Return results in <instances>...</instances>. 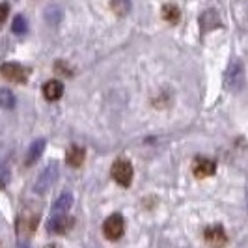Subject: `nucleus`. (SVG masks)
Here are the masks:
<instances>
[{
    "label": "nucleus",
    "mask_w": 248,
    "mask_h": 248,
    "mask_svg": "<svg viewBox=\"0 0 248 248\" xmlns=\"http://www.w3.org/2000/svg\"><path fill=\"white\" fill-rule=\"evenodd\" d=\"M224 86L228 92H239L245 86V65L241 60H233L224 73Z\"/></svg>",
    "instance_id": "1"
},
{
    "label": "nucleus",
    "mask_w": 248,
    "mask_h": 248,
    "mask_svg": "<svg viewBox=\"0 0 248 248\" xmlns=\"http://www.w3.org/2000/svg\"><path fill=\"white\" fill-rule=\"evenodd\" d=\"M58 179V162L52 161L47 164V168L41 172V175L37 177L36 185H34V190L37 194H43L45 190H49L50 186L54 185V181Z\"/></svg>",
    "instance_id": "2"
},
{
    "label": "nucleus",
    "mask_w": 248,
    "mask_h": 248,
    "mask_svg": "<svg viewBox=\"0 0 248 248\" xmlns=\"http://www.w3.org/2000/svg\"><path fill=\"white\" fill-rule=\"evenodd\" d=\"M112 177L122 186H129L133 181V166L127 159H118L112 164Z\"/></svg>",
    "instance_id": "3"
},
{
    "label": "nucleus",
    "mask_w": 248,
    "mask_h": 248,
    "mask_svg": "<svg viewBox=\"0 0 248 248\" xmlns=\"http://www.w3.org/2000/svg\"><path fill=\"white\" fill-rule=\"evenodd\" d=\"M103 232H105V237L110 239V241H118L120 237L124 235L125 232V222L120 215H112L105 220V226H103Z\"/></svg>",
    "instance_id": "4"
},
{
    "label": "nucleus",
    "mask_w": 248,
    "mask_h": 248,
    "mask_svg": "<svg viewBox=\"0 0 248 248\" xmlns=\"http://www.w3.org/2000/svg\"><path fill=\"white\" fill-rule=\"evenodd\" d=\"M0 73H2L4 78L12 80V82H26L28 80V71H26L21 63H15V62L4 63L2 69H0Z\"/></svg>",
    "instance_id": "5"
},
{
    "label": "nucleus",
    "mask_w": 248,
    "mask_h": 248,
    "mask_svg": "<svg viewBox=\"0 0 248 248\" xmlns=\"http://www.w3.org/2000/svg\"><path fill=\"white\" fill-rule=\"evenodd\" d=\"M73 228V218L65 213V215H56V217H52L47 224V230H49L50 233H56V235H63V233H67L69 230Z\"/></svg>",
    "instance_id": "6"
},
{
    "label": "nucleus",
    "mask_w": 248,
    "mask_h": 248,
    "mask_svg": "<svg viewBox=\"0 0 248 248\" xmlns=\"http://www.w3.org/2000/svg\"><path fill=\"white\" fill-rule=\"evenodd\" d=\"M192 170H194L196 177H209V175L215 174L217 164H215V161L207 159V157H196V161L192 164Z\"/></svg>",
    "instance_id": "7"
},
{
    "label": "nucleus",
    "mask_w": 248,
    "mask_h": 248,
    "mask_svg": "<svg viewBox=\"0 0 248 248\" xmlns=\"http://www.w3.org/2000/svg\"><path fill=\"white\" fill-rule=\"evenodd\" d=\"M205 241L211 245L213 248H220L226 245V233H224V228L222 226H211L205 230Z\"/></svg>",
    "instance_id": "8"
},
{
    "label": "nucleus",
    "mask_w": 248,
    "mask_h": 248,
    "mask_svg": "<svg viewBox=\"0 0 248 248\" xmlns=\"http://www.w3.org/2000/svg\"><path fill=\"white\" fill-rule=\"evenodd\" d=\"M200 25H202L203 32H209L213 28H218L220 26V17H218V13L215 12V10H207L205 13H202Z\"/></svg>",
    "instance_id": "9"
},
{
    "label": "nucleus",
    "mask_w": 248,
    "mask_h": 248,
    "mask_svg": "<svg viewBox=\"0 0 248 248\" xmlns=\"http://www.w3.org/2000/svg\"><path fill=\"white\" fill-rule=\"evenodd\" d=\"M43 93L49 101H58L63 93V84L60 80H49L43 88Z\"/></svg>",
    "instance_id": "10"
},
{
    "label": "nucleus",
    "mask_w": 248,
    "mask_h": 248,
    "mask_svg": "<svg viewBox=\"0 0 248 248\" xmlns=\"http://www.w3.org/2000/svg\"><path fill=\"white\" fill-rule=\"evenodd\" d=\"M71 203H73V196H71L69 192H63L62 196L54 202V205H52V217H56V215H65V213L69 211Z\"/></svg>",
    "instance_id": "11"
},
{
    "label": "nucleus",
    "mask_w": 248,
    "mask_h": 248,
    "mask_svg": "<svg viewBox=\"0 0 248 248\" xmlns=\"http://www.w3.org/2000/svg\"><path fill=\"white\" fill-rule=\"evenodd\" d=\"M37 226V215H23L21 218H19V222H17V230H19V233H23V235H30L34 230H36Z\"/></svg>",
    "instance_id": "12"
},
{
    "label": "nucleus",
    "mask_w": 248,
    "mask_h": 248,
    "mask_svg": "<svg viewBox=\"0 0 248 248\" xmlns=\"http://www.w3.org/2000/svg\"><path fill=\"white\" fill-rule=\"evenodd\" d=\"M84 157H86V153H84V148H80V146H73V148L67 149V164L69 166H80L82 162H84Z\"/></svg>",
    "instance_id": "13"
},
{
    "label": "nucleus",
    "mask_w": 248,
    "mask_h": 248,
    "mask_svg": "<svg viewBox=\"0 0 248 248\" xmlns=\"http://www.w3.org/2000/svg\"><path fill=\"white\" fill-rule=\"evenodd\" d=\"M43 149H45V140H36L30 144L28 153H26V164H34V162L43 155Z\"/></svg>",
    "instance_id": "14"
},
{
    "label": "nucleus",
    "mask_w": 248,
    "mask_h": 248,
    "mask_svg": "<svg viewBox=\"0 0 248 248\" xmlns=\"http://www.w3.org/2000/svg\"><path fill=\"white\" fill-rule=\"evenodd\" d=\"M162 19H166L168 23L175 25V23L181 19V12H179V8L174 6V4H166V6H162Z\"/></svg>",
    "instance_id": "15"
},
{
    "label": "nucleus",
    "mask_w": 248,
    "mask_h": 248,
    "mask_svg": "<svg viewBox=\"0 0 248 248\" xmlns=\"http://www.w3.org/2000/svg\"><path fill=\"white\" fill-rule=\"evenodd\" d=\"M45 19H47L49 25H58L60 19H62V10L58 6H49L45 10Z\"/></svg>",
    "instance_id": "16"
},
{
    "label": "nucleus",
    "mask_w": 248,
    "mask_h": 248,
    "mask_svg": "<svg viewBox=\"0 0 248 248\" xmlns=\"http://www.w3.org/2000/svg\"><path fill=\"white\" fill-rule=\"evenodd\" d=\"M0 107L6 108V110L15 107V97H13V93L10 90H0Z\"/></svg>",
    "instance_id": "17"
},
{
    "label": "nucleus",
    "mask_w": 248,
    "mask_h": 248,
    "mask_svg": "<svg viewBox=\"0 0 248 248\" xmlns=\"http://www.w3.org/2000/svg\"><path fill=\"white\" fill-rule=\"evenodd\" d=\"M112 10L116 15H127L131 10V0H112Z\"/></svg>",
    "instance_id": "18"
},
{
    "label": "nucleus",
    "mask_w": 248,
    "mask_h": 248,
    "mask_svg": "<svg viewBox=\"0 0 248 248\" xmlns=\"http://www.w3.org/2000/svg\"><path fill=\"white\" fill-rule=\"evenodd\" d=\"M12 30H13V34H19V36H23L26 30H28V25H26V21L23 15H17V17L13 19Z\"/></svg>",
    "instance_id": "19"
},
{
    "label": "nucleus",
    "mask_w": 248,
    "mask_h": 248,
    "mask_svg": "<svg viewBox=\"0 0 248 248\" xmlns=\"http://www.w3.org/2000/svg\"><path fill=\"white\" fill-rule=\"evenodd\" d=\"M10 183V168L8 166H0V190Z\"/></svg>",
    "instance_id": "20"
},
{
    "label": "nucleus",
    "mask_w": 248,
    "mask_h": 248,
    "mask_svg": "<svg viewBox=\"0 0 248 248\" xmlns=\"http://www.w3.org/2000/svg\"><path fill=\"white\" fill-rule=\"evenodd\" d=\"M8 13H10V8H8V4H0V26L4 25V21L8 19Z\"/></svg>",
    "instance_id": "21"
},
{
    "label": "nucleus",
    "mask_w": 248,
    "mask_h": 248,
    "mask_svg": "<svg viewBox=\"0 0 248 248\" xmlns=\"http://www.w3.org/2000/svg\"><path fill=\"white\" fill-rule=\"evenodd\" d=\"M45 248H58L56 245H49V247H45Z\"/></svg>",
    "instance_id": "22"
},
{
    "label": "nucleus",
    "mask_w": 248,
    "mask_h": 248,
    "mask_svg": "<svg viewBox=\"0 0 248 248\" xmlns=\"http://www.w3.org/2000/svg\"><path fill=\"white\" fill-rule=\"evenodd\" d=\"M247 207H248V188H247Z\"/></svg>",
    "instance_id": "23"
},
{
    "label": "nucleus",
    "mask_w": 248,
    "mask_h": 248,
    "mask_svg": "<svg viewBox=\"0 0 248 248\" xmlns=\"http://www.w3.org/2000/svg\"><path fill=\"white\" fill-rule=\"evenodd\" d=\"M19 248H26V247H25V245H19Z\"/></svg>",
    "instance_id": "24"
}]
</instances>
